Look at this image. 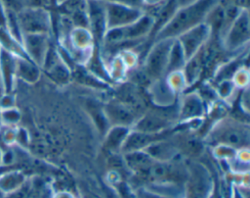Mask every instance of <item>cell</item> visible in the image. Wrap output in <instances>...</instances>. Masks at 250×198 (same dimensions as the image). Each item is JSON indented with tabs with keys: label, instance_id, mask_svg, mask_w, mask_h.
<instances>
[{
	"label": "cell",
	"instance_id": "cell-27",
	"mask_svg": "<svg viewBox=\"0 0 250 198\" xmlns=\"http://www.w3.org/2000/svg\"><path fill=\"white\" fill-rule=\"evenodd\" d=\"M222 2L231 5L240 10H248L250 0H221Z\"/></svg>",
	"mask_w": 250,
	"mask_h": 198
},
{
	"label": "cell",
	"instance_id": "cell-16",
	"mask_svg": "<svg viewBox=\"0 0 250 198\" xmlns=\"http://www.w3.org/2000/svg\"><path fill=\"white\" fill-rule=\"evenodd\" d=\"M131 127L122 125H111L104 134V146L112 154H120L121 148L127 138Z\"/></svg>",
	"mask_w": 250,
	"mask_h": 198
},
{
	"label": "cell",
	"instance_id": "cell-7",
	"mask_svg": "<svg viewBox=\"0 0 250 198\" xmlns=\"http://www.w3.org/2000/svg\"><path fill=\"white\" fill-rule=\"evenodd\" d=\"M211 38V32L209 26L202 23L179 35L176 39L179 41L186 60H189L196 53H198L203 45Z\"/></svg>",
	"mask_w": 250,
	"mask_h": 198
},
{
	"label": "cell",
	"instance_id": "cell-15",
	"mask_svg": "<svg viewBox=\"0 0 250 198\" xmlns=\"http://www.w3.org/2000/svg\"><path fill=\"white\" fill-rule=\"evenodd\" d=\"M145 151L155 161L167 162L173 160V158L177 155L179 148L175 142H172V140L167 137L154 142L146 148Z\"/></svg>",
	"mask_w": 250,
	"mask_h": 198
},
{
	"label": "cell",
	"instance_id": "cell-24",
	"mask_svg": "<svg viewBox=\"0 0 250 198\" xmlns=\"http://www.w3.org/2000/svg\"><path fill=\"white\" fill-rule=\"evenodd\" d=\"M0 117H1L2 125L13 126L20 122L21 113L16 107L0 109Z\"/></svg>",
	"mask_w": 250,
	"mask_h": 198
},
{
	"label": "cell",
	"instance_id": "cell-31",
	"mask_svg": "<svg viewBox=\"0 0 250 198\" xmlns=\"http://www.w3.org/2000/svg\"><path fill=\"white\" fill-rule=\"evenodd\" d=\"M142 4H146V6H151V7H155L157 5H159L160 3H162L164 0H141Z\"/></svg>",
	"mask_w": 250,
	"mask_h": 198
},
{
	"label": "cell",
	"instance_id": "cell-2",
	"mask_svg": "<svg viewBox=\"0 0 250 198\" xmlns=\"http://www.w3.org/2000/svg\"><path fill=\"white\" fill-rule=\"evenodd\" d=\"M207 140L210 144L229 148H247L249 145V127L241 122L224 120L213 126Z\"/></svg>",
	"mask_w": 250,
	"mask_h": 198
},
{
	"label": "cell",
	"instance_id": "cell-32",
	"mask_svg": "<svg viewBox=\"0 0 250 198\" xmlns=\"http://www.w3.org/2000/svg\"><path fill=\"white\" fill-rule=\"evenodd\" d=\"M195 0H176L177 4L179 7H182V6H185V5H188V4H190L192 2H194Z\"/></svg>",
	"mask_w": 250,
	"mask_h": 198
},
{
	"label": "cell",
	"instance_id": "cell-13",
	"mask_svg": "<svg viewBox=\"0 0 250 198\" xmlns=\"http://www.w3.org/2000/svg\"><path fill=\"white\" fill-rule=\"evenodd\" d=\"M188 173V198H206L209 191V179L204 168L194 165Z\"/></svg>",
	"mask_w": 250,
	"mask_h": 198
},
{
	"label": "cell",
	"instance_id": "cell-26",
	"mask_svg": "<svg viewBox=\"0 0 250 198\" xmlns=\"http://www.w3.org/2000/svg\"><path fill=\"white\" fill-rule=\"evenodd\" d=\"M15 107V99L12 93H3L0 97V109Z\"/></svg>",
	"mask_w": 250,
	"mask_h": 198
},
{
	"label": "cell",
	"instance_id": "cell-1",
	"mask_svg": "<svg viewBox=\"0 0 250 198\" xmlns=\"http://www.w3.org/2000/svg\"><path fill=\"white\" fill-rule=\"evenodd\" d=\"M219 0H195L179 7L169 22L157 32L152 43L163 39H175L185 31L204 23L208 13Z\"/></svg>",
	"mask_w": 250,
	"mask_h": 198
},
{
	"label": "cell",
	"instance_id": "cell-14",
	"mask_svg": "<svg viewBox=\"0 0 250 198\" xmlns=\"http://www.w3.org/2000/svg\"><path fill=\"white\" fill-rule=\"evenodd\" d=\"M17 56L0 48V81L4 93H12L16 78Z\"/></svg>",
	"mask_w": 250,
	"mask_h": 198
},
{
	"label": "cell",
	"instance_id": "cell-19",
	"mask_svg": "<svg viewBox=\"0 0 250 198\" xmlns=\"http://www.w3.org/2000/svg\"><path fill=\"white\" fill-rule=\"evenodd\" d=\"M25 175L21 171L13 170L0 174V191L8 196L20 190L25 182Z\"/></svg>",
	"mask_w": 250,
	"mask_h": 198
},
{
	"label": "cell",
	"instance_id": "cell-25",
	"mask_svg": "<svg viewBox=\"0 0 250 198\" xmlns=\"http://www.w3.org/2000/svg\"><path fill=\"white\" fill-rule=\"evenodd\" d=\"M16 132L17 130L14 127L8 126L7 129L2 134L3 143L7 146H11L12 144H14L16 142Z\"/></svg>",
	"mask_w": 250,
	"mask_h": 198
},
{
	"label": "cell",
	"instance_id": "cell-5",
	"mask_svg": "<svg viewBox=\"0 0 250 198\" xmlns=\"http://www.w3.org/2000/svg\"><path fill=\"white\" fill-rule=\"evenodd\" d=\"M104 7L107 29L128 25L145 13L142 8L112 0H104Z\"/></svg>",
	"mask_w": 250,
	"mask_h": 198
},
{
	"label": "cell",
	"instance_id": "cell-17",
	"mask_svg": "<svg viewBox=\"0 0 250 198\" xmlns=\"http://www.w3.org/2000/svg\"><path fill=\"white\" fill-rule=\"evenodd\" d=\"M40 67L25 57L16 59V77L26 83H35L40 78Z\"/></svg>",
	"mask_w": 250,
	"mask_h": 198
},
{
	"label": "cell",
	"instance_id": "cell-23",
	"mask_svg": "<svg viewBox=\"0 0 250 198\" xmlns=\"http://www.w3.org/2000/svg\"><path fill=\"white\" fill-rule=\"evenodd\" d=\"M47 70H48L50 76H52L54 78V80H56L60 83H65L69 78V73H68L66 67L59 61H57L55 64H53Z\"/></svg>",
	"mask_w": 250,
	"mask_h": 198
},
{
	"label": "cell",
	"instance_id": "cell-18",
	"mask_svg": "<svg viewBox=\"0 0 250 198\" xmlns=\"http://www.w3.org/2000/svg\"><path fill=\"white\" fill-rule=\"evenodd\" d=\"M122 155L124 165L135 174L144 172L155 161L145 150L127 152Z\"/></svg>",
	"mask_w": 250,
	"mask_h": 198
},
{
	"label": "cell",
	"instance_id": "cell-35",
	"mask_svg": "<svg viewBox=\"0 0 250 198\" xmlns=\"http://www.w3.org/2000/svg\"><path fill=\"white\" fill-rule=\"evenodd\" d=\"M2 126V123H1V117H0V127Z\"/></svg>",
	"mask_w": 250,
	"mask_h": 198
},
{
	"label": "cell",
	"instance_id": "cell-3",
	"mask_svg": "<svg viewBox=\"0 0 250 198\" xmlns=\"http://www.w3.org/2000/svg\"><path fill=\"white\" fill-rule=\"evenodd\" d=\"M174 39H163L155 41L150 46L145 62L143 71L152 80H158L166 74V69L170 50Z\"/></svg>",
	"mask_w": 250,
	"mask_h": 198
},
{
	"label": "cell",
	"instance_id": "cell-10",
	"mask_svg": "<svg viewBox=\"0 0 250 198\" xmlns=\"http://www.w3.org/2000/svg\"><path fill=\"white\" fill-rule=\"evenodd\" d=\"M105 117L111 125H122L131 127L134 125L140 116L137 115V111L133 108L117 101L113 100L104 106Z\"/></svg>",
	"mask_w": 250,
	"mask_h": 198
},
{
	"label": "cell",
	"instance_id": "cell-8",
	"mask_svg": "<svg viewBox=\"0 0 250 198\" xmlns=\"http://www.w3.org/2000/svg\"><path fill=\"white\" fill-rule=\"evenodd\" d=\"M88 29L97 42L104 40L107 30L104 0H86Z\"/></svg>",
	"mask_w": 250,
	"mask_h": 198
},
{
	"label": "cell",
	"instance_id": "cell-6",
	"mask_svg": "<svg viewBox=\"0 0 250 198\" xmlns=\"http://www.w3.org/2000/svg\"><path fill=\"white\" fill-rule=\"evenodd\" d=\"M250 19L248 10H241L228 27L223 40L228 51L237 50L249 41Z\"/></svg>",
	"mask_w": 250,
	"mask_h": 198
},
{
	"label": "cell",
	"instance_id": "cell-22",
	"mask_svg": "<svg viewBox=\"0 0 250 198\" xmlns=\"http://www.w3.org/2000/svg\"><path fill=\"white\" fill-rule=\"evenodd\" d=\"M187 63L184 51L179 43V41L175 38L170 50L169 54V59H168V64H167V69H166V74L175 73L180 71L185 67Z\"/></svg>",
	"mask_w": 250,
	"mask_h": 198
},
{
	"label": "cell",
	"instance_id": "cell-4",
	"mask_svg": "<svg viewBox=\"0 0 250 198\" xmlns=\"http://www.w3.org/2000/svg\"><path fill=\"white\" fill-rule=\"evenodd\" d=\"M17 16L22 34L50 33L52 18L46 8L26 6L17 12Z\"/></svg>",
	"mask_w": 250,
	"mask_h": 198
},
{
	"label": "cell",
	"instance_id": "cell-34",
	"mask_svg": "<svg viewBox=\"0 0 250 198\" xmlns=\"http://www.w3.org/2000/svg\"><path fill=\"white\" fill-rule=\"evenodd\" d=\"M2 157H3V150L0 148V165H2Z\"/></svg>",
	"mask_w": 250,
	"mask_h": 198
},
{
	"label": "cell",
	"instance_id": "cell-9",
	"mask_svg": "<svg viewBox=\"0 0 250 198\" xmlns=\"http://www.w3.org/2000/svg\"><path fill=\"white\" fill-rule=\"evenodd\" d=\"M21 46L26 57L42 68L47 52L50 48L49 34L45 33H26L22 34Z\"/></svg>",
	"mask_w": 250,
	"mask_h": 198
},
{
	"label": "cell",
	"instance_id": "cell-12",
	"mask_svg": "<svg viewBox=\"0 0 250 198\" xmlns=\"http://www.w3.org/2000/svg\"><path fill=\"white\" fill-rule=\"evenodd\" d=\"M170 130H166L163 132L151 133V132H144L132 129L130 130L127 138L125 139L123 146L121 148L120 154H124L132 151H140L145 150L151 144L161 139L169 137Z\"/></svg>",
	"mask_w": 250,
	"mask_h": 198
},
{
	"label": "cell",
	"instance_id": "cell-20",
	"mask_svg": "<svg viewBox=\"0 0 250 198\" xmlns=\"http://www.w3.org/2000/svg\"><path fill=\"white\" fill-rule=\"evenodd\" d=\"M115 100L133 108L137 112L141 109L140 106H142V103H143V100L138 90L136 89V87L134 85H129V84L123 85L117 91V97Z\"/></svg>",
	"mask_w": 250,
	"mask_h": 198
},
{
	"label": "cell",
	"instance_id": "cell-29",
	"mask_svg": "<svg viewBox=\"0 0 250 198\" xmlns=\"http://www.w3.org/2000/svg\"><path fill=\"white\" fill-rule=\"evenodd\" d=\"M139 198H168L166 196H162L159 193L147 190V189H142L140 191Z\"/></svg>",
	"mask_w": 250,
	"mask_h": 198
},
{
	"label": "cell",
	"instance_id": "cell-28",
	"mask_svg": "<svg viewBox=\"0 0 250 198\" xmlns=\"http://www.w3.org/2000/svg\"><path fill=\"white\" fill-rule=\"evenodd\" d=\"M24 7H40L46 8L50 5L52 0H22Z\"/></svg>",
	"mask_w": 250,
	"mask_h": 198
},
{
	"label": "cell",
	"instance_id": "cell-33",
	"mask_svg": "<svg viewBox=\"0 0 250 198\" xmlns=\"http://www.w3.org/2000/svg\"><path fill=\"white\" fill-rule=\"evenodd\" d=\"M106 198H119V196H118V194L116 195L114 191L109 190L106 192Z\"/></svg>",
	"mask_w": 250,
	"mask_h": 198
},
{
	"label": "cell",
	"instance_id": "cell-21",
	"mask_svg": "<svg viewBox=\"0 0 250 198\" xmlns=\"http://www.w3.org/2000/svg\"><path fill=\"white\" fill-rule=\"evenodd\" d=\"M200 99L201 98L195 94L187 95L182 102L179 116L181 115V117L184 119H190L200 116L202 113V103Z\"/></svg>",
	"mask_w": 250,
	"mask_h": 198
},
{
	"label": "cell",
	"instance_id": "cell-11",
	"mask_svg": "<svg viewBox=\"0 0 250 198\" xmlns=\"http://www.w3.org/2000/svg\"><path fill=\"white\" fill-rule=\"evenodd\" d=\"M172 123V118L163 112L151 111L141 115L132 126V129L151 133L163 132L170 129Z\"/></svg>",
	"mask_w": 250,
	"mask_h": 198
},
{
	"label": "cell",
	"instance_id": "cell-30",
	"mask_svg": "<svg viewBox=\"0 0 250 198\" xmlns=\"http://www.w3.org/2000/svg\"><path fill=\"white\" fill-rule=\"evenodd\" d=\"M5 23H6V8L3 5L2 1L0 0V27L5 28Z\"/></svg>",
	"mask_w": 250,
	"mask_h": 198
}]
</instances>
